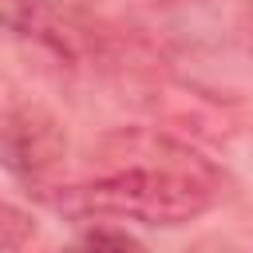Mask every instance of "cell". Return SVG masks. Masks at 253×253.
Returning a JSON list of instances; mask_svg holds the SVG:
<instances>
[{
    "instance_id": "obj_1",
    "label": "cell",
    "mask_w": 253,
    "mask_h": 253,
    "mask_svg": "<svg viewBox=\"0 0 253 253\" xmlns=\"http://www.w3.org/2000/svg\"><path fill=\"white\" fill-rule=\"evenodd\" d=\"M217 170L190 146L154 130H123L103 142V170L55 186L43 202L67 217H126L142 225H186L217 198Z\"/></svg>"
},
{
    "instance_id": "obj_2",
    "label": "cell",
    "mask_w": 253,
    "mask_h": 253,
    "mask_svg": "<svg viewBox=\"0 0 253 253\" xmlns=\"http://www.w3.org/2000/svg\"><path fill=\"white\" fill-rule=\"evenodd\" d=\"M67 158V134L59 119L36 103L0 107V166L32 186L40 198L59 186V170Z\"/></svg>"
},
{
    "instance_id": "obj_3",
    "label": "cell",
    "mask_w": 253,
    "mask_h": 253,
    "mask_svg": "<svg viewBox=\"0 0 253 253\" xmlns=\"http://www.w3.org/2000/svg\"><path fill=\"white\" fill-rule=\"evenodd\" d=\"M71 253H146L126 229H115V225H95V229H83L79 241L71 245Z\"/></svg>"
}]
</instances>
